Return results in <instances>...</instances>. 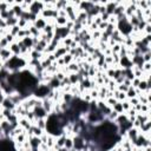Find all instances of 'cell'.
Segmentation results:
<instances>
[{
    "label": "cell",
    "instance_id": "4dcf8cb0",
    "mask_svg": "<svg viewBox=\"0 0 151 151\" xmlns=\"http://www.w3.org/2000/svg\"><path fill=\"white\" fill-rule=\"evenodd\" d=\"M65 77H66V74H65L64 72H61V71H58V72L54 74V78H55L57 80H59V81H63Z\"/></svg>",
    "mask_w": 151,
    "mask_h": 151
},
{
    "label": "cell",
    "instance_id": "f6af8a7d",
    "mask_svg": "<svg viewBox=\"0 0 151 151\" xmlns=\"http://www.w3.org/2000/svg\"><path fill=\"white\" fill-rule=\"evenodd\" d=\"M93 22H94L96 25H99L100 22H103V20H101V18H100V15L94 17V18H93Z\"/></svg>",
    "mask_w": 151,
    "mask_h": 151
},
{
    "label": "cell",
    "instance_id": "5b68a950",
    "mask_svg": "<svg viewBox=\"0 0 151 151\" xmlns=\"http://www.w3.org/2000/svg\"><path fill=\"white\" fill-rule=\"evenodd\" d=\"M12 52L9 51V48L7 47V48H1V51H0V60L5 64L7 60H9L11 58H12Z\"/></svg>",
    "mask_w": 151,
    "mask_h": 151
},
{
    "label": "cell",
    "instance_id": "74e56055",
    "mask_svg": "<svg viewBox=\"0 0 151 151\" xmlns=\"http://www.w3.org/2000/svg\"><path fill=\"white\" fill-rule=\"evenodd\" d=\"M139 83H140V79H139V78H133V79L131 80V87L137 88L138 85H139Z\"/></svg>",
    "mask_w": 151,
    "mask_h": 151
},
{
    "label": "cell",
    "instance_id": "e575fe53",
    "mask_svg": "<svg viewBox=\"0 0 151 151\" xmlns=\"http://www.w3.org/2000/svg\"><path fill=\"white\" fill-rule=\"evenodd\" d=\"M144 63H151V52H146L144 54H142Z\"/></svg>",
    "mask_w": 151,
    "mask_h": 151
},
{
    "label": "cell",
    "instance_id": "8992f818",
    "mask_svg": "<svg viewBox=\"0 0 151 151\" xmlns=\"http://www.w3.org/2000/svg\"><path fill=\"white\" fill-rule=\"evenodd\" d=\"M33 25H34V27H35L38 31H40V32H41V31L45 28V26L47 25V21H46L44 18H41V17H38V18L34 20Z\"/></svg>",
    "mask_w": 151,
    "mask_h": 151
},
{
    "label": "cell",
    "instance_id": "44dd1931",
    "mask_svg": "<svg viewBox=\"0 0 151 151\" xmlns=\"http://www.w3.org/2000/svg\"><path fill=\"white\" fill-rule=\"evenodd\" d=\"M64 147H65L66 150H68V151L73 149V138H72V137H66V138H65Z\"/></svg>",
    "mask_w": 151,
    "mask_h": 151
},
{
    "label": "cell",
    "instance_id": "2e32d148",
    "mask_svg": "<svg viewBox=\"0 0 151 151\" xmlns=\"http://www.w3.org/2000/svg\"><path fill=\"white\" fill-rule=\"evenodd\" d=\"M67 78H68L71 85H78L79 84V74L78 73H68Z\"/></svg>",
    "mask_w": 151,
    "mask_h": 151
},
{
    "label": "cell",
    "instance_id": "9c48e42d",
    "mask_svg": "<svg viewBox=\"0 0 151 151\" xmlns=\"http://www.w3.org/2000/svg\"><path fill=\"white\" fill-rule=\"evenodd\" d=\"M32 112L34 113L35 118H46V117L48 116L47 112L42 109V106H37V107H34V109L32 110Z\"/></svg>",
    "mask_w": 151,
    "mask_h": 151
},
{
    "label": "cell",
    "instance_id": "e0dca14e",
    "mask_svg": "<svg viewBox=\"0 0 151 151\" xmlns=\"http://www.w3.org/2000/svg\"><path fill=\"white\" fill-rule=\"evenodd\" d=\"M67 67V71L68 73H78L79 72V65L76 63V61H72L70 65L66 66Z\"/></svg>",
    "mask_w": 151,
    "mask_h": 151
},
{
    "label": "cell",
    "instance_id": "9a60e30c",
    "mask_svg": "<svg viewBox=\"0 0 151 151\" xmlns=\"http://www.w3.org/2000/svg\"><path fill=\"white\" fill-rule=\"evenodd\" d=\"M21 41V44L26 47V48H33V38L32 37H25L24 39H21L20 40Z\"/></svg>",
    "mask_w": 151,
    "mask_h": 151
},
{
    "label": "cell",
    "instance_id": "ab89813d",
    "mask_svg": "<svg viewBox=\"0 0 151 151\" xmlns=\"http://www.w3.org/2000/svg\"><path fill=\"white\" fill-rule=\"evenodd\" d=\"M127 86L126 85H124V84H119V85H117V91H119V92H126L127 91Z\"/></svg>",
    "mask_w": 151,
    "mask_h": 151
},
{
    "label": "cell",
    "instance_id": "7c38bea8",
    "mask_svg": "<svg viewBox=\"0 0 151 151\" xmlns=\"http://www.w3.org/2000/svg\"><path fill=\"white\" fill-rule=\"evenodd\" d=\"M67 21H68L67 17H57L54 19V25L55 27H65Z\"/></svg>",
    "mask_w": 151,
    "mask_h": 151
},
{
    "label": "cell",
    "instance_id": "d6a6232c",
    "mask_svg": "<svg viewBox=\"0 0 151 151\" xmlns=\"http://www.w3.org/2000/svg\"><path fill=\"white\" fill-rule=\"evenodd\" d=\"M19 26L17 25V26H13V27H9V33L13 35V37H17V34H18V32H19Z\"/></svg>",
    "mask_w": 151,
    "mask_h": 151
},
{
    "label": "cell",
    "instance_id": "6da1fadb",
    "mask_svg": "<svg viewBox=\"0 0 151 151\" xmlns=\"http://www.w3.org/2000/svg\"><path fill=\"white\" fill-rule=\"evenodd\" d=\"M44 8H45L44 1H32L31 6L28 8V12L32 13V14H34V15H37V17H39V14L41 13V11Z\"/></svg>",
    "mask_w": 151,
    "mask_h": 151
},
{
    "label": "cell",
    "instance_id": "603a6c76",
    "mask_svg": "<svg viewBox=\"0 0 151 151\" xmlns=\"http://www.w3.org/2000/svg\"><path fill=\"white\" fill-rule=\"evenodd\" d=\"M18 26H19V28L25 29V28H28L29 22H28V21H26V20H25V19H22V18H19V19H18Z\"/></svg>",
    "mask_w": 151,
    "mask_h": 151
},
{
    "label": "cell",
    "instance_id": "bcb514c9",
    "mask_svg": "<svg viewBox=\"0 0 151 151\" xmlns=\"http://www.w3.org/2000/svg\"><path fill=\"white\" fill-rule=\"evenodd\" d=\"M5 97H6V96H5L4 91H2V88L0 87V104H1V101H2L4 99H5Z\"/></svg>",
    "mask_w": 151,
    "mask_h": 151
},
{
    "label": "cell",
    "instance_id": "60d3db41",
    "mask_svg": "<svg viewBox=\"0 0 151 151\" xmlns=\"http://www.w3.org/2000/svg\"><path fill=\"white\" fill-rule=\"evenodd\" d=\"M127 100H129V103H130L131 107H133V106H136L137 104H139V100H138V98H137V97L131 98V99H127Z\"/></svg>",
    "mask_w": 151,
    "mask_h": 151
},
{
    "label": "cell",
    "instance_id": "8d00e7d4",
    "mask_svg": "<svg viewBox=\"0 0 151 151\" xmlns=\"http://www.w3.org/2000/svg\"><path fill=\"white\" fill-rule=\"evenodd\" d=\"M107 25H109V22H106V21H103V22H100V24L98 25V31H100V32H104V31L106 29Z\"/></svg>",
    "mask_w": 151,
    "mask_h": 151
},
{
    "label": "cell",
    "instance_id": "5bb4252c",
    "mask_svg": "<svg viewBox=\"0 0 151 151\" xmlns=\"http://www.w3.org/2000/svg\"><path fill=\"white\" fill-rule=\"evenodd\" d=\"M8 48H9V51L12 52L13 55H20V47H19V44H18L17 41L12 42V44L8 46Z\"/></svg>",
    "mask_w": 151,
    "mask_h": 151
},
{
    "label": "cell",
    "instance_id": "f546056e",
    "mask_svg": "<svg viewBox=\"0 0 151 151\" xmlns=\"http://www.w3.org/2000/svg\"><path fill=\"white\" fill-rule=\"evenodd\" d=\"M117 117H118V113H117V112H114V111L112 110V111L110 112V114L106 117V119H107V120H110V122H114V120L117 119Z\"/></svg>",
    "mask_w": 151,
    "mask_h": 151
},
{
    "label": "cell",
    "instance_id": "ee69618b",
    "mask_svg": "<svg viewBox=\"0 0 151 151\" xmlns=\"http://www.w3.org/2000/svg\"><path fill=\"white\" fill-rule=\"evenodd\" d=\"M100 18H101V20H103V21H106V22H107V20H109V18H110V14H107V13L105 12V13H103V14H100Z\"/></svg>",
    "mask_w": 151,
    "mask_h": 151
},
{
    "label": "cell",
    "instance_id": "7bdbcfd3",
    "mask_svg": "<svg viewBox=\"0 0 151 151\" xmlns=\"http://www.w3.org/2000/svg\"><path fill=\"white\" fill-rule=\"evenodd\" d=\"M143 33L144 34H151V24H146L144 29H143Z\"/></svg>",
    "mask_w": 151,
    "mask_h": 151
},
{
    "label": "cell",
    "instance_id": "f35d334b",
    "mask_svg": "<svg viewBox=\"0 0 151 151\" xmlns=\"http://www.w3.org/2000/svg\"><path fill=\"white\" fill-rule=\"evenodd\" d=\"M9 46V44L7 42V40L5 38H0V48H7Z\"/></svg>",
    "mask_w": 151,
    "mask_h": 151
},
{
    "label": "cell",
    "instance_id": "3957f363",
    "mask_svg": "<svg viewBox=\"0 0 151 151\" xmlns=\"http://www.w3.org/2000/svg\"><path fill=\"white\" fill-rule=\"evenodd\" d=\"M119 67L122 70H126V68H132L133 67V64L131 61V59L129 57H120V60H119Z\"/></svg>",
    "mask_w": 151,
    "mask_h": 151
},
{
    "label": "cell",
    "instance_id": "7dc6e473",
    "mask_svg": "<svg viewBox=\"0 0 151 151\" xmlns=\"http://www.w3.org/2000/svg\"><path fill=\"white\" fill-rule=\"evenodd\" d=\"M0 51H1V48H0Z\"/></svg>",
    "mask_w": 151,
    "mask_h": 151
},
{
    "label": "cell",
    "instance_id": "30bf717a",
    "mask_svg": "<svg viewBox=\"0 0 151 151\" xmlns=\"http://www.w3.org/2000/svg\"><path fill=\"white\" fill-rule=\"evenodd\" d=\"M1 107L2 109H7V110H14L15 109V104L8 98V97H5V99L1 101Z\"/></svg>",
    "mask_w": 151,
    "mask_h": 151
},
{
    "label": "cell",
    "instance_id": "7402d4cb",
    "mask_svg": "<svg viewBox=\"0 0 151 151\" xmlns=\"http://www.w3.org/2000/svg\"><path fill=\"white\" fill-rule=\"evenodd\" d=\"M125 94H126V99H131V98H134V97H137V92H136V88H133V87H129L127 88V91L125 92Z\"/></svg>",
    "mask_w": 151,
    "mask_h": 151
},
{
    "label": "cell",
    "instance_id": "ac0fdd59",
    "mask_svg": "<svg viewBox=\"0 0 151 151\" xmlns=\"http://www.w3.org/2000/svg\"><path fill=\"white\" fill-rule=\"evenodd\" d=\"M33 125H35L39 129H41V130L45 131V129H46V118H37Z\"/></svg>",
    "mask_w": 151,
    "mask_h": 151
},
{
    "label": "cell",
    "instance_id": "f1b7e54d",
    "mask_svg": "<svg viewBox=\"0 0 151 151\" xmlns=\"http://www.w3.org/2000/svg\"><path fill=\"white\" fill-rule=\"evenodd\" d=\"M120 103H122V107H123V111L124 112H126V111H129L131 109V105H130V103H129L127 99H125V100H123Z\"/></svg>",
    "mask_w": 151,
    "mask_h": 151
},
{
    "label": "cell",
    "instance_id": "ffe728a7",
    "mask_svg": "<svg viewBox=\"0 0 151 151\" xmlns=\"http://www.w3.org/2000/svg\"><path fill=\"white\" fill-rule=\"evenodd\" d=\"M18 19H19V18H17V17H11V18L6 19V20H5L6 26H7V27H13V26H17V25H18Z\"/></svg>",
    "mask_w": 151,
    "mask_h": 151
},
{
    "label": "cell",
    "instance_id": "7a4b0ae2",
    "mask_svg": "<svg viewBox=\"0 0 151 151\" xmlns=\"http://www.w3.org/2000/svg\"><path fill=\"white\" fill-rule=\"evenodd\" d=\"M72 138H73V150H76V151H83L84 147H85L86 140L81 136H79V134H77V136H74Z\"/></svg>",
    "mask_w": 151,
    "mask_h": 151
},
{
    "label": "cell",
    "instance_id": "83f0119b",
    "mask_svg": "<svg viewBox=\"0 0 151 151\" xmlns=\"http://www.w3.org/2000/svg\"><path fill=\"white\" fill-rule=\"evenodd\" d=\"M117 101H118V100H117L114 97H111V98H107V99H105V103H106V105H107V106H110L111 109H112V106H113V105H114Z\"/></svg>",
    "mask_w": 151,
    "mask_h": 151
},
{
    "label": "cell",
    "instance_id": "cb8c5ba5",
    "mask_svg": "<svg viewBox=\"0 0 151 151\" xmlns=\"http://www.w3.org/2000/svg\"><path fill=\"white\" fill-rule=\"evenodd\" d=\"M112 110L114 111V112H117L118 114H122V113H124V111H123V107H122V103L120 101H117L113 106H112Z\"/></svg>",
    "mask_w": 151,
    "mask_h": 151
},
{
    "label": "cell",
    "instance_id": "d590c367",
    "mask_svg": "<svg viewBox=\"0 0 151 151\" xmlns=\"http://www.w3.org/2000/svg\"><path fill=\"white\" fill-rule=\"evenodd\" d=\"M143 72H151V63H144L142 66Z\"/></svg>",
    "mask_w": 151,
    "mask_h": 151
},
{
    "label": "cell",
    "instance_id": "277c9868",
    "mask_svg": "<svg viewBox=\"0 0 151 151\" xmlns=\"http://www.w3.org/2000/svg\"><path fill=\"white\" fill-rule=\"evenodd\" d=\"M138 134H139V130H138V129H136V127H130V129L126 131L125 137L133 144L134 140H136V138L138 137Z\"/></svg>",
    "mask_w": 151,
    "mask_h": 151
},
{
    "label": "cell",
    "instance_id": "b9f144b4",
    "mask_svg": "<svg viewBox=\"0 0 151 151\" xmlns=\"http://www.w3.org/2000/svg\"><path fill=\"white\" fill-rule=\"evenodd\" d=\"M107 22L109 24H111V25H117V22H118V20H117V18L114 17V15H110V18H109V20H107Z\"/></svg>",
    "mask_w": 151,
    "mask_h": 151
},
{
    "label": "cell",
    "instance_id": "836d02e7",
    "mask_svg": "<svg viewBox=\"0 0 151 151\" xmlns=\"http://www.w3.org/2000/svg\"><path fill=\"white\" fill-rule=\"evenodd\" d=\"M4 38H5L6 40H7V42H8L9 45H11L12 42H14V41H15V37H13V35H12L11 33H7V34H6V35H5Z\"/></svg>",
    "mask_w": 151,
    "mask_h": 151
},
{
    "label": "cell",
    "instance_id": "d6986e66",
    "mask_svg": "<svg viewBox=\"0 0 151 151\" xmlns=\"http://www.w3.org/2000/svg\"><path fill=\"white\" fill-rule=\"evenodd\" d=\"M137 88L140 92H144L146 88H150V80H142L140 79V83H139V85H138Z\"/></svg>",
    "mask_w": 151,
    "mask_h": 151
},
{
    "label": "cell",
    "instance_id": "4fadbf2b",
    "mask_svg": "<svg viewBox=\"0 0 151 151\" xmlns=\"http://www.w3.org/2000/svg\"><path fill=\"white\" fill-rule=\"evenodd\" d=\"M28 142H29L32 149H39V146H40V144H41L40 138H39V137H35V136L28 137Z\"/></svg>",
    "mask_w": 151,
    "mask_h": 151
},
{
    "label": "cell",
    "instance_id": "c3c4849f",
    "mask_svg": "<svg viewBox=\"0 0 151 151\" xmlns=\"http://www.w3.org/2000/svg\"><path fill=\"white\" fill-rule=\"evenodd\" d=\"M0 13H1V12H0Z\"/></svg>",
    "mask_w": 151,
    "mask_h": 151
},
{
    "label": "cell",
    "instance_id": "484cf974",
    "mask_svg": "<svg viewBox=\"0 0 151 151\" xmlns=\"http://www.w3.org/2000/svg\"><path fill=\"white\" fill-rule=\"evenodd\" d=\"M63 60H64L65 66H67V65H70V64L73 61V57H72L70 53H66V54L63 57Z\"/></svg>",
    "mask_w": 151,
    "mask_h": 151
},
{
    "label": "cell",
    "instance_id": "1f68e13d",
    "mask_svg": "<svg viewBox=\"0 0 151 151\" xmlns=\"http://www.w3.org/2000/svg\"><path fill=\"white\" fill-rule=\"evenodd\" d=\"M11 7L8 6L7 1H0V12H5V11H8Z\"/></svg>",
    "mask_w": 151,
    "mask_h": 151
},
{
    "label": "cell",
    "instance_id": "ba28073f",
    "mask_svg": "<svg viewBox=\"0 0 151 151\" xmlns=\"http://www.w3.org/2000/svg\"><path fill=\"white\" fill-rule=\"evenodd\" d=\"M42 109L47 112V114L52 113V110H53V101L51 99H47V98H44L42 99Z\"/></svg>",
    "mask_w": 151,
    "mask_h": 151
},
{
    "label": "cell",
    "instance_id": "52a82bcc",
    "mask_svg": "<svg viewBox=\"0 0 151 151\" xmlns=\"http://www.w3.org/2000/svg\"><path fill=\"white\" fill-rule=\"evenodd\" d=\"M119 5V1H107V4L105 5V12L110 15L113 14V11L116 9V7Z\"/></svg>",
    "mask_w": 151,
    "mask_h": 151
},
{
    "label": "cell",
    "instance_id": "d4e9b609",
    "mask_svg": "<svg viewBox=\"0 0 151 151\" xmlns=\"http://www.w3.org/2000/svg\"><path fill=\"white\" fill-rule=\"evenodd\" d=\"M54 144H55V137L52 136V134H48L47 137V142H46V145L48 146V149L51 147H54Z\"/></svg>",
    "mask_w": 151,
    "mask_h": 151
},
{
    "label": "cell",
    "instance_id": "4316f807",
    "mask_svg": "<svg viewBox=\"0 0 151 151\" xmlns=\"http://www.w3.org/2000/svg\"><path fill=\"white\" fill-rule=\"evenodd\" d=\"M120 48H122V45H120V44H114V45L111 47V52H112V54H119Z\"/></svg>",
    "mask_w": 151,
    "mask_h": 151
},
{
    "label": "cell",
    "instance_id": "8fae6325",
    "mask_svg": "<svg viewBox=\"0 0 151 151\" xmlns=\"http://www.w3.org/2000/svg\"><path fill=\"white\" fill-rule=\"evenodd\" d=\"M18 124H19V126H20V127H22L25 131H28V130L31 129V126H32L31 122H29L26 117H21V118H19Z\"/></svg>",
    "mask_w": 151,
    "mask_h": 151
}]
</instances>
